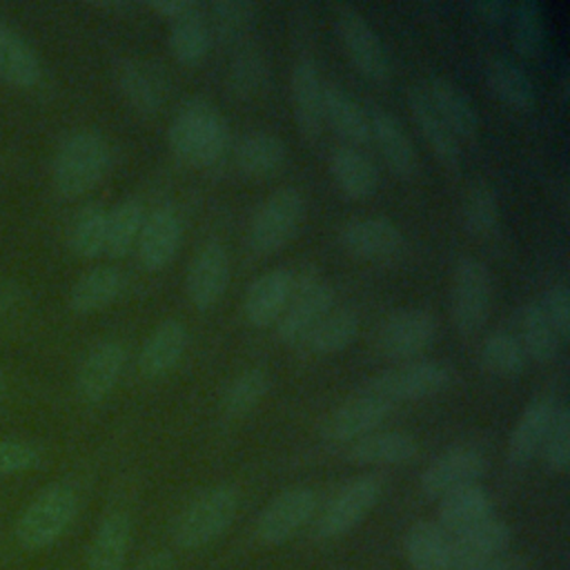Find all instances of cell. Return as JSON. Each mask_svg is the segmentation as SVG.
I'll return each instance as SVG.
<instances>
[{
  "label": "cell",
  "instance_id": "obj_1",
  "mask_svg": "<svg viewBox=\"0 0 570 570\" xmlns=\"http://www.w3.org/2000/svg\"><path fill=\"white\" fill-rule=\"evenodd\" d=\"M174 158L187 167H209L223 158L229 145V129L220 111L203 100H187L167 129Z\"/></svg>",
  "mask_w": 570,
  "mask_h": 570
},
{
  "label": "cell",
  "instance_id": "obj_2",
  "mask_svg": "<svg viewBox=\"0 0 570 570\" xmlns=\"http://www.w3.org/2000/svg\"><path fill=\"white\" fill-rule=\"evenodd\" d=\"M111 151L94 129H78L65 136L51 160V183L62 198H78L91 191L109 169Z\"/></svg>",
  "mask_w": 570,
  "mask_h": 570
},
{
  "label": "cell",
  "instance_id": "obj_3",
  "mask_svg": "<svg viewBox=\"0 0 570 570\" xmlns=\"http://www.w3.org/2000/svg\"><path fill=\"white\" fill-rule=\"evenodd\" d=\"M238 512V492L218 483L194 497L171 525V541L183 550H196L218 539Z\"/></svg>",
  "mask_w": 570,
  "mask_h": 570
},
{
  "label": "cell",
  "instance_id": "obj_4",
  "mask_svg": "<svg viewBox=\"0 0 570 570\" xmlns=\"http://www.w3.org/2000/svg\"><path fill=\"white\" fill-rule=\"evenodd\" d=\"M76 512V492L67 483H51L18 517L16 539L24 550H42L65 534Z\"/></svg>",
  "mask_w": 570,
  "mask_h": 570
},
{
  "label": "cell",
  "instance_id": "obj_5",
  "mask_svg": "<svg viewBox=\"0 0 570 570\" xmlns=\"http://www.w3.org/2000/svg\"><path fill=\"white\" fill-rule=\"evenodd\" d=\"M332 22L336 38L356 71L370 82H387L392 76L390 56L363 13L347 2H334Z\"/></svg>",
  "mask_w": 570,
  "mask_h": 570
},
{
  "label": "cell",
  "instance_id": "obj_6",
  "mask_svg": "<svg viewBox=\"0 0 570 570\" xmlns=\"http://www.w3.org/2000/svg\"><path fill=\"white\" fill-rule=\"evenodd\" d=\"M305 216V198L294 187L272 191L254 212L247 240L258 256H269L283 249L298 232Z\"/></svg>",
  "mask_w": 570,
  "mask_h": 570
},
{
  "label": "cell",
  "instance_id": "obj_7",
  "mask_svg": "<svg viewBox=\"0 0 570 570\" xmlns=\"http://www.w3.org/2000/svg\"><path fill=\"white\" fill-rule=\"evenodd\" d=\"M492 307V274L474 256L459 258L450 287V318L459 334L479 332Z\"/></svg>",
  "mask_w": 570,
  "mask_h": 570
},
{
  "label": "cell",
  "instance_id": "obj_8",
  "mask_svg": "<svg viewBox=\"0 0 570 570\" xmlns=\"http://www.w3.org/2000/svg\"><path fill=\"white\" fill-rule=\"evenodd\" d=\"M436 316L421 307L390 312L376 330V347L390 361H416L436 341Z\"/></svg>",
  "mask_w": 570,
  "mask_h": 570
},
{
  "label": "cell",
  "instance_id": "obj_9",
  "mask_svg": "<svg viewBox=\"0 0 570 570\" xmlns=\"http://www.w3.org/2000/svg\"><path fill=\"white\" fill-rule=\"evenodd\" d=\"M450 379L452 372L448 365L432 358H416L383 370L381 374L372 376L363 390L394 405L399 401H421L434 396L450 385Z\"/></svg>",
  "mask_w": 570,
  "mask_h": 570
},
{
  "label": "cell",
  "instance_id": "obj_10",
  "mask_svg": "<svg viewBox=\"0 0 570 570\" xmlns=\"http://www.w3.org/2000/svg\"><path fill=\"white\" fill-rule=\"evenodd\" d=\"M383 492L381 474H361L350 479L316 517L314 534L318 539H336L350 532L379 501Z\"/></svg>",
  "mask_w": 570,
  "mask_h": 570
},
{
  "label": "cell",
  "instance_id": "obj_11",
  "mask_svg": "<svg viewBox=\"0 0 570 570\" xmlns=\"http://www.w3.org/2000/svg\"><path fill=\"white\" fill-rule=\"evenodd\" d=\"M318 499L312 488L294 485L276 494L258 514L254 534L265 546H278L294 537L316 512Z\"/></svg>",
  "mask_w": 570,
  "mask_h": 570
},
{
  "label": "cell",
  "instance_id": "obj_12",
  "mask_svg": "<svg viewBox=\"0 0 570 570\" xmlns=\"http://www.w3.org/2000/svg\"><path fill=\"white\" fill-rule=\"evenodd\" d=\"M332 303L334 289L325 281L314 274H307L301 281L294 278L292 298L276 321L278 341L287 345L301 343L303 336L332 309Z\"/></svg>",
  "mask_w": 570,
  "mask_h": 570
},
{
  "label": "cell",
  "instance_id": "obj_13",
  "mask_svg": "<svg viewBox=\"0 0 570 570\" xmlns=\"http://www.w3.org/2000/svg\"><path fill=\"white\" fill-rule=\"evenodd\" d=\"M390 412L392 403L367 390H361L332 410L321 432L332 443H352L374 432L390 416Z\"/></svg>",
  "mask_w": 570,
  "mask_h": 570
},
{
  "label": "cell",
  "instance_id": "obj_14",
  "mask_svg": "<svg viewBox=\"0 0 570 570\" xmlns=\"http://www.w3.org/2000/svg\"><path fill=\"white\" fill-rule=\"evenodd\" d=\"M488 461L481 450L472 445H456L439 454L419 476L421 492L425 497H443L463 485L479 483L485 474Z\"/></svg>",
  "mask_w": 570,
  "mask_h": 570
},
{
  "label": "cell",
  "instance_id": "obj_15",
  "mask_svg": "<svg viewBox=\"0 0 570 570\" xmlns=\"http://www.w3.org/2000/svg\"><path fill=\"white\" fill-rule=\"evenodd\" d=\"M229 283V258L218 240H207L191 258L185 274V292L189 303L207 312L223 298Z\"/></svg>",
  "mask_w": 570,
  "mask_h": 570
},
{
  "label": "cell",
  "instance_id": "obj_16",
  "mask_svg": "<svg viewBox=\"0 0 570 570\" xmlns=\"http://www.w3.org/2000/svg\"><path fill=\"white\" fill-rule=\"evenodd\" d=\"M183 238V220L174 205H160L145 214L138 240H136V256L138 263L147 272H158L167 267Z\"/></svg>",
  "mask_w": 570,
  "mask_h": 570
},
{
  "label": "cell",
  "instance_id": "obj_17",
  "mask_svg": "<svg viewBox=\"0 0 570 570\" xmlns=\"http://www.w3.org/2000/svg\"><path fill=\"white\" fill-rule=\"evenodd\" d=\"M341 247L361 261H387L401 254L405 238L399 225L385 216H365L347 220L338 229Z\"/></svg>",
  "mask_w": 570,
  "mask_h": 570
},
{
  "label": "cell",
  "instance_id": "obj_18",
  "mask_svg": "<svg viewBox=\"0 0 570 570\" xmlns=\"http://www.w3.org/2000/svg\"><path fill=\"white\" fill-rule=\"evenodd\" d=\"M127 361V350L120 341L96 343L80 361L76 372V394L85 403H100L118 383Z\"/></svg>",
  "mask_w": 570,
  "mask_h": 570
},
{
  "label": "cell",
  "instance_id": "obj_19",
  "mask_svg": "<svg viewBox=\"0 0 570 570\" xmlns=\"http://www.w3.org/2000/svg\"><path fill=\"white\" fill-rule=\"evenodd\" d=\"M323 78L309 58L296 60L289 76V100L298 136L307 142L318 140L323 134Z\"/></svg>",
  "mask_w": 570,
  "mask_h": 570
},
{
  "label": "cell",
  "instance_id": "obj_20",
  "mask_svg": "<svg viewBox=\"0 0 570 570\" xmlns=\"http://www.w3.org/2000/svg\"><path fill=\"white\" fill-rule=\"evenodd\" d=\"M294 292V274L283 267L267 269L252 281L243 296V316L252 327L276 325Z\"/></svg>",
  "mask_w": 570,
  "mask_h": 570
},
{
  "label": "cell",
  "instance_id": "obj_21",
  "mask_svg": "<svg viewBox=\"0 0 570 570\" xmlns=\"http://www.w3.org/2000/svg\"><path fill=\"white\" fill-rule=\"evenodd\" d=\"M116 85L122 98L142 116L156 114L167 98V78L160 67L142 58H125L116 65Z\"/></svg>",
  "mask_w": 570,
  "mask_h": 570
},
{
  "label": "cell",
  "instance_id": "obj_22",
  "mask_svg": "<svg viewBox=\"0 0 570 570\" xmlns=\"http://www.w3.org/2000/svg\"><path fill=\"white\" fill-rule=\"evenodd\" d=\"M370 138H374L385 165L403 180H412L419 174V154L407 136L405 127L385 109L370 114Z\"/></svg>",
  "mask_w": 570,
  "mask_h": 570
},
{
  "label": "cell",
  "instance_id": "obj_23",
  "mask_svg": "<svg viewBox=\"0 0 570 570\" xmlns=\"http://www.w3.org/2000/svg\"><path fill=\"white\" fill-rule=\"evenodd\" d=\"M423 89L454 138L472 140L479 134V114L470 96L445 76H430Z\"/></svg>",
  "mask_w": 570,
  "mask_h": 570
},
{
  "label": "cell",
  "instance_id": "obj_24",
  "mask_svg": "<svg viewBox=\"0 0 570 570\" xmlns=\"http://www.w3.org/2000/svg\"><path fill=\"white\" fill-rule=\"evenodd\" d=\"M187 327L176 318L160 321L145 338L138 352V372L145 379H160L169 374L187 350Z\"/></svg>",
  "mask_w": 570,
  "mask_h": 570
},
{
  "label": "cell",
  "instance_id": "obj_25",
  "mask_svg": "<svg viewBox=\"0 0 570 570\" xmlns=\"http://www.w3.org/2000/svg\"><path fill=\"white\" fill-rule=\"evenodd\" d=\"M510 539H512V532L508 523L497 517H488L470 528H463L450 534L452 563L465 566V563H476V561L499 557L508 552Z\"/></svg>",
  "mask_w": 570,
  "mask_h": 570
},
{
  "label": "cell",
  "instance_id": "obj_26",
  "mask_svg": "<svg viewBox=\"0 0 570 570\" xmlns=\"http://www.w3.org/2000/svg\"><path fill=\"white\" fill-rule=\"evenodd\" d=\"M356 465H403L419 456V441L403 430H374L347 445Z\"/></svg>",
  "mask_w": 570,
  "mask_h": 570
},
{
  "label": "cell",
  "instance_id": "obj_27",
  "mask_svg": "<svg viewBox=\"0 0 570 570\" xmlns=\"http://www.w3.org/2000/svg\"><path fill=\"white\" fill-rule=\"evenodd\" d=\"M557 405L554 401L539 396L532 399L519 414L508 436V461L510 465H525L541 450L543 439L552 425Z\"/></svg>",
  "mask_w": 570,
  "mask_h": 570
},
{
  "label": "cell",
  "instance_id": "obj_28",
  "mask_svg": "<svg viewBox=\"0 0 570 570\" xmlns=\"http://www.w3.org/2000/svg\"><path fill=\"white\" fill-rule=\"evenodd\" d=\"M323 122L352 147L370 140V114L356 98L334 82L323 85Z\"/></svg>",
  "mask_w": 570,
  "mask_h": 570
},
{
  "label": "cell",
  "instance_id": "obj_29",
  "mask_svg": "<svg viewBox=\"0 0 570 570\" xmlns=\"http://www.w3.org/2000/svg\"><path fill=\"white\" fill-rule=\"evenodd\" d=\"M412 120L416 125V129L421 131L423 140L428 142L430 151L439 158L441 165L445 167H456L459 160V145L456 138L452 136V131L445 127V122L441 120V116L436 114V109L432 107L423 85H412L407 87L405 94Z\"/></svg>",
  "mask_w": 570,
  "mask_h": 570
},
{
  "label": "cell",
  "instance_id": "obj_30",
  "mask_svg": "<svg viewBox=\"0 0 570 570\" xmlns=\"http://www.w3.org/2000/svg\"><path fill=\"white\" fill-rule=\"evenodd\" d=\"M330 174L334 185L352 200L370 198L379 187V169L358 147L338 145L330 154Z\"/></svg>",
  "mask_w": 570,
  "mask_h": 570
},
{
  "label": "cell",
  "instance_id": "obj_31",
  "mask_svg": "<svg viewBox=\"0 0 570 570\" xmlns=\"http://www.w3.org/2000/svg\"><path fill=\"white\" fill-rule=\"evenodd\" d=\"M131 543V521L125 512H109L91 539L85 570H122Z\"/></svg>",
  "mask_w": 570,
  "mask_h": 570
},
{
  "label": "cell",
  "instance_id": "obj_32",
  "mask_svg": "<svg viewBox=\"0 0 570 570\" xmlns=\"http://www.w3.org/2000/svg\"><path fill=\"white\" fill-rule=\"evenodd\" d=\"M403 550L412 570H452L450 532L436 521H416L403 539Z\"/></svg>",
  "mask_w": 570,
  "mask_h": 570
},
{
  "label": "cell",
  "instance_id": "obj_33",
  "mask_svg": "<svg viewBox=\"0 0 570 570\" xmlns=\"http://www.w3.org/2000/svg\"><path fill=\"white\" fill-rule=\"evenodd\" d=\"M485 82L490 94L512 111L528 114L537 102L530 76L510 58H492L485 67Z\"/></svg>",
  "mask_w": 570,
  "mask_h": 570
},
{
  "label": "cell",
  "instance_id": "obj_34",
  "mask_svg": "<svg viewBox=\"0 0 570 570\" xmlns=\"http://www.w3.org/2000/svg\"><path fill=\"white\" fill-rule=\"evenodd\" d=\"M125 278L111 265L87 269L69 289V309L76 314H94L109 307L122 292Z\"/></svg>",
  "mask_w": 570,
  "mask_h": 570
},
{
  "label": "cell",
  "instance_id": "obj_35",
  "mask_svg": "<svg viewBox=\"0 0 570 570\" xmlns=\"http://www.w3.org/2000/svg\"><path fill=\"white\" fill-rule=\"evenodd\" d=\"M439 525L454 534L463 528H470L488 517H492V497L481 483L463 485L459 490H452L441 497L436 508Z\"/></svg>",
  "mask_w": 570,
  "mask_h": 570
},
{
  "label": "cell",
  "instance_id": "obj_36",
  "mask_svg": "<svg viewBox=\"0 0 570 570\" xmlns=\"http://www.w3.org/2000/svg\"><path fill=\"white\" fill-rule=\"evenodd\" d=\"M285 142L269 131L245 134L234 149V163L247 178H267L276 174L285 165Z\"/></svg>",
  "mask_w": 570,
  "mask_h": 570
},
{
  "label": "cell",
  "instance_id": "obj_37",
  "mask_svg": "<svg viewBox=\"0 0 570 570\" xmlns=\"http://www.w3.org/2000/svg\"><path fill=\"white\" fill-rule=\"evenodd\" d=\"M42 67L29 42L0 20V78L13 87L29 89L40 82Z\"/></svg>",
  "mask_w": 570,
  "mask_h": 570
},
{
  "label": "cell",
  "instance_id": "obj_38",
  "mask_svg": "<svg viewBox=\"0 0 570 570\" xmlns=\"http://www.w3.org/2000/svg\"><path fill=\"white\" fill-rule=\"evenodd\" d=\"M510 40L512 49L523 60H537L548 40L546 11L539 0H521L510 11Z\"/></svg>",
  "mask_w": 570,
  "mask_h": 570
},
{
  "label": "cell",
  "instance_id": "obj_39",
  "mask_svg": "<svg viewBox=\"0 0 570 570\" xmlns=\"http://www.w3.org/2000/svg\"><path fill=\"white\" fill-rule=\"evenodd\" d=\"M358 334V316L347 309H330L298 343L305 352L316 356H330L343 352Z\"/></svg>",
  "mask_w": 570,
  "mask_h": 570
},
{
  "label": "cell",
  "instance_id": "obj_40",
  "mask_svg": "<svg viewBox=\"0 0 570 570\" xmlns=\"http://www.w3.org/2000/svg\"><path fill=\"white\" fill-rule=\"evenodd\" d=\"M519 343L525 356L534 358L537 363H550L557 358L561 338L554 332L552 323L546 318L539 301H530L519 312Z\"/></svg>",
  "mask_w": 570,
  "mask_h": 570
},
{
  "label": "cell",
  "instance_id": "obj_41",
  "mask_svg": "<svg viewBox=\"0 0 570 570\" xmlns=\"http://www.w3.org/2000/svg\"><path fill=\"white\" fill-rule=\"evenodd\" d=\"M269 82V62L261 47L247 42L238 47L229 60L227 87L240 100L258 96Z\"/></svg>",
  "mask_w": 570,
  "mask_h": 570
},
{
  "label": "cell",
  "instance_id": "obj_42",
  "mask_svg": "<svg viewBox=\"0 0 570 570\" xmlns=\"http://www.w3.org/2000/svg\"><path fill=\"white\" fill-rule=\"evenodd\" d=\"M167 45L178 65H183V67L200 65L212 45V29H209L203 11L169 22Z\"/></svg>",
  "mask_w": 570,
  "mask_h": 570
},
{
  "label": "cell",
  "instance_id": "obj_43",
  "mask_svg": "<svg viewBox=\"0 0 570 570\" xmlns=\"http://www.w3.org/2000/svg\"><path fill=\"white\" fill-rule=\"evenodd\" d=\"M145 220V207L138 198H125L107 209V234L105 252L111 258H125L138 240Z\"/></svg>",
  "mask_w": 570,
  "mask_h": 570
},
{
  "label": "cell",
  "instance_id": "obj_44",
  "mask_svg": "<svg viewBox=\"0 0 570 570\" xmlns=\"http://www.w3.org/2000/svg\"><path fill=\"white\" fill-rule=\"evenodd\" d=\"M107 209L98 203H89L78 209L69 227V249L78 258H96L105 252Z\"/></svg>",
  "mask_w": 570,
  "mask_h": 570
},
{
  "label": "cell",
  "instance_id": "obj_45",
  "mask_svg": "<svg viewBox=\"0 0 570 570\" xmlns=\"http://www.w3.org/2000/svg\"><path fill=\"white\" fill-rule=\"evenodd\" d=\"M465 227L479 236L488 238L499 227V200L492 185L485 178H476L468 185L461 203Z\"/></svg>",
  "mask_w": 570,
  "mask_h": 570
},
{
  "label": "cell",
  "instance_id": "obj_46",
  "mask_svg": "<svg viewBox=\"0 0 570 570\" xmlns=\"http://www.w3.org/2000/svg\"><path fill=\"white\" fill-rule=\"evenodd\" d=\"M267 392H269V376L265 370L261 367L243 370L227 383L220 399V410L232 419H240L249 414L267 396Z\"/></svg>",
  "mask_w": 570,
  "mask_h": 570
},
{
  "label": "cell",
  "instance_id": "obj_47",
  "mask_svg": "<svg viewBox=\"0 0 570 570\" xmlns=\"http://www.w3.org/2000/svg\"><path fill=\"white\" fill-rule=\"evenodd\" d=\"M481 363L499 376H519L525 370L528 356L519 338L510 332H492L481 345Z\"/></svg>",
  "mask_w": 570,
  "mask_h": 570
},
{
  "label": "cell",
  "instance_id": "obj_48",
  "mask_svg": "<svg viewBox=\"0 0 570 570\" xmlns=\"http://www.w3.org/2000/svg\"><path fill=\"white\" fill-rule=\"evenodd\" d=\"M539 452L550 472L563 474L570 468V412L566 405H557L552 425Z\"/></svg>",
  "mask_w": 570,
  "mask_h": 570
},
{
  "label": "cell",
  "instance_id": "obj_49",
  "mask_svg": "<svg viewBox=\"0 0 570 570\" xmlns=\"http://www.w3.org/2000/svg\"><path fill=\"white\" fill-rule=\"evenodd\" d=\"M254 18L256 4L247 0H216L209 4V20L214 33H218L223 40L238 38L254 22Z\"/></svg>",
  "mask_w": 570,
  "mask_h": 570
},
{
  "label": "cell",
  "instance_id": "obj_50",
  "mask_svg": "<svg viewBox=\"0 0 570 570\" xmlns=\"http://www.w3.org/2000/svg\"><path fill=\"white\" fill-rule=\"evenodd\" d=\"M40 452L22 439H0V476L20 474L38 468Z\"/></svg>",
  "mask_w": 570,
  "mask_h": 570
},
{
  "label": "cell",
  "instance_id": "obj_51",
  "mask_svg": "<svg viewBox=\"0 0 570 570\" xmlns=\"http://www.w3.org/2000/svg\"><path fill=\"white\" fill-rule=\"evenodd\" d=\"M539 305L559 338L566 343L570 336V289L563 283H554L543 292Z\"/></svg>",
  "mask_w": 570,
  "mask_h": 570
},
{
  "label": "cell",
  "instance_id": "obj_52",
  "mask_svg": "<svg viewBox=\"0 0 570 570\" xmlns=\"http://www.w3.org/2000/svg\"><path fill=\"white\" fill-rule=\"evenodd\" d=\"M452 570H530V561L523 554L503 552V554L485 559V561L465 563V566H452Z\"/></svg>",
  "mask_w": 570,
  "mask_h": 570
},
{
  "label": "cell",
  "instance_id": "obj_53",
  "mask_svg": "<svg viewBox=\"0 0 570 570\" xmlns=\"http://www.w3.org/2000/svg\"><path fill=\"white\" fill-rule=\"evenodd\" d=\"M147 7H149L154 13L167 18L169 22L203 11L200 4L194 2V0H149Z\"/></svg>",
  "mask_w": 570,
  "mask_h": 570
},
{
  "label": "cell",
  "instance_id": "obj_54",
  "mask_svg": "<svg viewBox=\"0 0 570 570\" xmlns=\"http://www.w3.org/2000/svg\"><path fill=\"white\" fill-rule=\"evenodd\" d=\"M472 9H474V13H476L483 22L501 24V22L510 20L512 4L505 2V0H483V2H474Z\"/></svg>",
  "mask_w": 570,
  "mask_h": 570
},
{
  "label": "cell",
  "instance_id": "obj_55",
  "mask_svg": "<svg viewBox=\"0 0 570 570\" xmlns=\"http://www.w3.org/2000/svg\"><path fill=\"white\" fill-rule=\"evenodd\" d=\"M20 296H22V292H20L18 283L0 276V318L7 316L20 303Z\"/></svg>",
  "mask_w": 570,
  "mask_h": 570
},
{
  "label": "cell",
  "instance_id": "obj_56",
  "mask_svg": "<svg viewBox=\"0 0 570 570\" xmlns=\"http://www.w3.org/2000/svg\"><path fill=\"white\" fill-rule=\"evenodd\" d=\"M136 570H174V557L171 552H151L147 554L138 566Z\"/></svg>",
  "mask_w": 570,
  "mask_h": 570
},
{
  "label": "cell",
  "instance_id": "obj_57",
  "mask_svg": "<svg viewBox=\"0 0 570 570\" xmlns=\"http://www.w3.org/2000/svg\"><path fill=\"white\" fill-rule=\"evenodd\" d=\"M4 394H7V379H4V374L0 370V401L4 399Z\"/></svg>",
  "mask_w": 570,
  "mask_h": 570
}]
</instances>
